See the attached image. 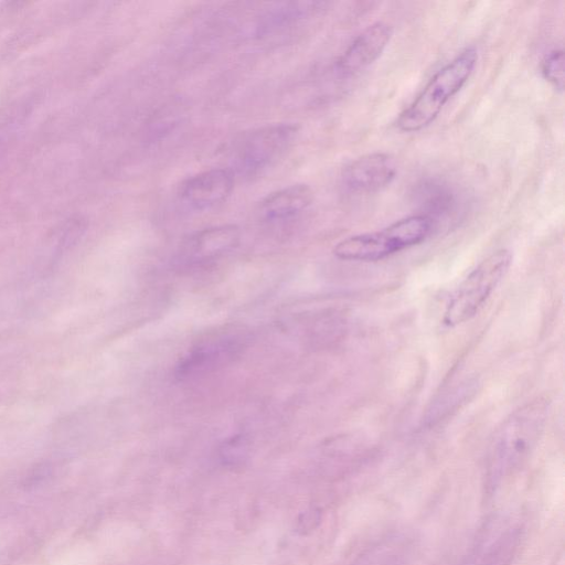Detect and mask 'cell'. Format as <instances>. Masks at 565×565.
<instances>
[{"mask_svg": "<svg viewBox=\"0 0 565 565\" xmlns=\"http://www.w3.org/2000/svg\"><path fill=\"white\" fill-rule=\"evenodd\" d=\"M396 162L384 152H372L351 161L342 172L344 186L358 194H369L386 188L396 175Z\"/></svg>", "mask_w": 565, "mask_h": 565, "instance_id": "52a82bcc", "label": "cell"}, {"mask_svg": "<svg viewBox=\"0 0 565 565\" xmlns=\"http://www.w3.org/2000/svg\"><path fill=\"white\" fill-rule=\"evenodd\" d=\"M234 181V174L228 169H209L185 180L181 185L180 195L195 210L210 209L230 196Z\"/></svg>", "mask_w": 565, "mask_h": 565, "instance_id": "9c48e42d", "label": "cell"}, {"mask_svg": "<svg viewBox=\"0 0 565 565\" xmlns=\"http://www.w3.org/2000/svg\"><path fill=\"white\" fill-rule=\"evenodd\" d=\"M543 77L557 90L564 87V51L552 50L543 58L541 65Z\"/></svg>", "mask_w": 565, "mask_h": 565, "instance_id": "5bb4252c", "label": "cell"}, {"mask_svg": "<svg viewBox=\"0 0 565 565\" xmlns=\"http://www.w3.org/2000/svg\"><path fill=\"white\" fill-rule=\"evenodd\" d=\"M313 201V191L303 183L288 185L268 194L260 202L262 215L271 222L294 217Z\"/></svg>", "mask_w": 565, "mask_h": 565, "instance_id": "7c38bea8", "label": "cell"}, {"mask_svg": "<svg viewBox=\"0 0 565 565\" xmlns=\"http://www.w3.org/2000/svg\"><path fill=\"white\" fill-rule=\"evenodd\" d=\"M239 236V228L234 224L207 227L185 242L182 255L188 263H205L232 250L238 244Z\"/></svg>", "mask_w": 565, "mask_h": 565, "instance_id": "8fae6325", "label": "cell"}, {"mask_svg": "<svg viewBox=\"0 0 565 565\" xmlns=\"http://www.w3.org/2000/svg\"><path fill=\"white\" fill-rule=\"evenodd\" d=\"M477 61V49L469 46L438 70L412 104L399 114L397 128L404 132H415L429 126L445 104L467 83Z\"/></svg>", "mask_w": 565, "mask_h": 565, "instance_id": "7a4b0ae2", "label": "cell"}, {"mask_svg": "<svg viewBox=\"0 0 565 565\" xmlns=\"http://www.w3.org/2000/svg\"><path fill=\"white\" fill-rule=\"evenodd\" d=\"M512 264V253L501 248L481 260L449 299L443 321L456 327L473 318L482 308Z\"/></svg>", "mask_w": 565, "mask_h": 565, "instance_id": "277c9868", "label": "cell"}, {"mask_svg": "<svg viewBox=\"0 0 565 565\" xmlns=\"http://www.w3.org/2000/svg\"><path fill=\"white\" fill-rule=\"evenodd\" d=\"M238 335L218 333L198 342L175 366V376L180 380L206 373L231 360L241 349Z\"/></svg>", "mask_w": 565, "mask_h": 565, "instance_id": "8992f818", "label": "cell"}, {"mask_svg": "<svg viewBox=\"0 0 565 565\" xmlns=\"http://www.w3.org/2000/svg\"><path fill=\"white\" fill-rule=\"evenodd\" d=\"M434 230V221L424 214L401 218L374 232L347 237L333 254L342 260L376 262L424 242Z\"/></svg>", "mask_w": 565, "mask_h": 565, "instance_id": "3957f363", "label": "cell"}, {"mask_svg": "<svg viewBox=\"0 0 565 565\" xmlns=\"http://www.w3.org/2000/svg\"><path fill=\"white\" fill-rule=\"evenodd\" d=\"M420 204L427 210L424 214L429 218L433 215L447 214L455 204L450 191L439 183H425L419 189Z\"/></svg>", "mask_w": 565, "mask_h": 565, "instance_id": "4fadbf2b", "label": "cell"}, {"mask_svg": "<svg viewBox=\"0 0 565 565\" xmlns=\"http://www.w3.org/2000/svg\"><path fill=\"white\" fill-rule=\"evenodd\" d=\"M392 34V26L382 21L366 26L338 60V71L344 75H352L370 66L382 55Z\"/></svg>", "mask_w": 565, "mask_h": 565, "instance_id": "ba28073f", "label": "cell"}, {"mask_svg": "<svg viewBox=\"0 0 565 565\" xmlns=\"http://www.w3.org/2000/svg\"><path fill=\"white\" fill-rule=\"evenodd\" d=\"M550 414V401L537 397L507 417L492 439L487 463V486L495 489L519 471L542 436Z\"/></svg>", "mask_w": 565, "mask_h": 565, "instance_id": "6da1fadb", "label": "cell"}, {"mask_svg": "<svg viewBox=\"0 0 565 565\" xmlns=\"http://www.w3.org/2000/svg\"><path fill=\"white\" fill-rule=\"evenodd\" d=\"M298 130L294 124H273L246 135L236 149L238 170L256 174L271 167L291 148Z\"/></svg>", "mask_w": 565, "mask_h": 565, "instance_id": "5b68a950", "label": "cell"}, {"mask_svg": "<svg viewBox=\"0 0 565 565\" xmlns=\"http://www.w3.org/2000/svg\"><path fill=\"white\" fill-rule=\"evenodd\" d=\"M520 542L518 525L492 523L484 529L466 565H510Z\"/></svg>", "mask_w": 565, "mask_h": 565, "instance_id": "30bf717a", "label": "cell"}]
</instances>
